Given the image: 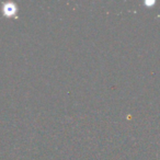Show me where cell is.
I'll return each mask as SVG.
<instances>
[{
	"mask_svg": "<svg viewBox=\"0 0 160 160\" xmlns=\"http://www.w3.org/2000/svg\"><path fill=\"white\" fill-rule=\"evenodd\" d=\"M2 13L3 16L8 17V18L16 17L17 13H18V7L13 2H6L2 6Z\"/></svg>",
	"mask_w": 160,
	"mask_h": 160,
	"instance_id": "cell-1",
	"label": "cell"
},
{
	"mask_svg": "<svg viewBox=\"0 0 160 160\" xmlns=\"http://www.w3.org/2000/svg\"><path fill=\"white\" fill-rule=\"evenodd\" d=\"M145 5H146V6H153V5H155V1H146V2H145Z\"/></svg>",
	"mask_w": 160,
	"mask_h": 160,
	"instance_id": "cell-2",
	"label": "cell"
}]
</instances>
